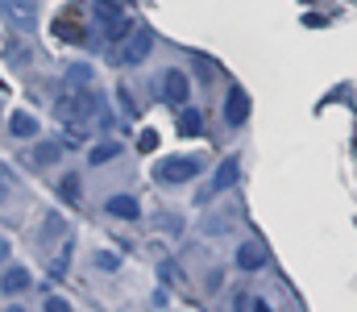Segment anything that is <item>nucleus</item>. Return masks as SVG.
Segmentation results:
<instances>
[{
    "instance_id": "1",
    "label": "nucleus",
    "mask_w": 357,
    "mask_h": 312,
    "mask_svg": "<svg viewBox=\"0 0 357 312\" xmlns=\"http://www.w3.org/2000/svg\"><path fill=\"white\" fill-rule=\"evenodd\" d=\"M96 21H100V29H104V42H125V38L133 34V17L121 13L112 0H96Z\"/></svg>"
},
{
    "instance_id": "2",
    "label": "nucleus",
    "mask_w": 357,
    "mask_h": 312,
    "mask_svg": "<svg viewBox=\"0 0 357 312\" xmlns=\"http://www.w3.org/2000/svg\"><path fill=\"white\" fill-rule=\"evenodd\" d=\"M199 158L195 154H175V158H162L158 167H154V179L158 184H187V179H195L199 175Z\"/></svg>"
},
{
    "instance_id": "3",
    "label": "nucleus",
    "mask_w": 357,
    "mask_h": 312,
    "mask_svg": "<svg viewBox=\"0 0 357 312\" xmlns=\"http://www.w3.org/2000/svg\"><path fill=\"white\" fill-rule=\"evenodd\" d=\"M100 96L96 92H88V88H75L71 96H63L59 101V117L63 121H84V117H91V112H100Z\"/></svg>"
},
{
    "instance_id": "4",
    "label": "nucleus",
    "mask_w": 357,
    "mask_h": 312,
    "mask_svg": "<svg viewBox=\"0 0 357 312\" xmlns=\"http://www.w3.org/2000/svg\"><path fill=\"white\" fill-rule=\"evenodd\" d=\"M150 50H154V34H150V29H133V34L125 38V46L116 50V63L137 67V63H146V59H150Z\"/></svg>"
},
{
    "instance_id": "5",
    "label": "nucleus",
    "mask_w": 357,
    "mask_h": 312,
    "mask_svg": "<svg viewBox=\"0 0 357 312\" xmlns=\"http://www.w3.org/2000/svg\"><path fill=\"white\" fill-rule=\"evenodd\" d=\"M237 175H241V163H237V158H225V163L216 167V175H212V184H208V188H204V192L195 196V205L204 208L208 200H212V196H220V192H229V188L237 184Z\"/></svg>"
},
{
    "instance_id": "6",
    "label": "nucleus",
    "mask_w": 357,
    "mask_h": 312,
    "mask_svg": "<svg viewBox=\"0 0 357 312\" xmlns=\"http://www.w3.org/2000/svg\"><path fill=\"white\" fill-rule=\"evenodd\" d=\"M158 92H162V101L167 104H187V96H191V80L183 75V71H162L158 75Z\"/></svg>"
},
{
    "instance_id": "7",
    "label": "nucleus",
    "mask_w": 357,
    "mask_h": 312,
    "mask_svg": "<svg viewBox=\"0 0 357 312\" xmlns=\"http://www.w3.org/2000/svg\"><path fill=\"white\" fill-rule=\"evenodd\" d=\"M0 13H4V17H13L21 29H33V25H38V17H33V13H38V4H33V0H0Z\"/></svg>"
},
{
    "instance_id": "8",
    "label": "nucleus",
    "mask_w": 357,
    "mask_h": 312,
    "mask_svg": "<svg viewBox=\"0 0 357 312\" xmlns=\"http://www.w3.org/2000/svg\"><path fill=\"white\" fill-rule=\"evenodd\" d=\"M225 121L229 125H245L250 121V96L241 88H229V101H225Z\"/></svg>"
},
{
    "instance_id": "9",
    "label": "nucleus",
    "mask_w": 357,
    "mask_h": 312,
    "mask_svg": "<svg viewBox=\"0 0 357 312\" xmlns=\"http://www.w3.org/2000/svg\"><path fill=\"white\" fill-rule=\"evenodd\" d=\"M104 212L116 216V221H137L142 216V205H137V196H108L104 200Z\"/></svg>"
},
{
    "instance_id": "10",
    "label": "nucleus",
    "mask_w": 357,
    "mask_h": 312,
    "mask_svg": "<svg viewBox=\"0 0 357 312\" xmlns=\"http://www.w3.org/2000/svg\"><path fill=\"white\" fill-rule=\"evenodd\" d=\"M237 267H241V271H262V267H266V250H262L258 242L237 246Z\"/></svg>"
},
{
    "instance_id": "11",
    "label": "nucleus",
    "mask_w": 357,
    "mask_h": 312,
    "mask_svg": "<svg viewBox=\"0 0 357 312\" xmlns=\"http://www.w3.org/2000/svg\"><path fill=\"white\" fill-rule=\"evenodd\" d=\"M25 288H29V271H25V267H8L4 279H0V292H4V296H21Z\"/></svg>"
},
{
    "instance_id": "12",
    "label": "nucleus",
    "mask_w": 357,
    "mask_h": 312,
    "mask_svg": "<svg viewBox=\"0 0 357 312\" xmlns=\"http://www.w3.org/2000/svg\"><path fill=\"white\" fill-rule=\"evenodd\" d=\"M178 133H183V138H199V133H204V112L183 104V112H178Z\"/></svg>"
},
{
    "instance_id": "13",
    "label": "nucleus",
    "mask_w": 357,
    "mask_h": 312,
    "mask_svg": "<svg viewBox=\"0 0 357 312\" xmlns=\"http://www.w3.org/2000/svg\"><path fill=\"white\" fill-rule=\"evenodd\" d=\"M63 150H67L63 142H38L33 146V167H54L63 158Z\"/></svg>"
},
{
    "instance_id": "14",
    "label": "nucleus",
    "mask_w": 357,
    "mask_h": 312,
    "mask_svg": "<svg viewBox=\"0 0 357 312\" xmlns=\"http://www.w3.org/2000/svg\"><path fill=\"white\" fill-rule=\"evenodd\" d=\"M8 133H13V138H33V133H38V117L13 112V117H8Z\"/></svg>"
},
{
    "instance_id": "15",
    "label": "nucleus",
    "mask_w": 357,
    "mask_h": 312,
    "mask_svg": "<svg viewBox=\"0 0 357 312\" xmlns=\"http://www.w3.org/2000/svg\"><path fill=\"white\" fill-rule=\"evenodd\" d=\"M121 150H125V146H121V142H112V138H108V142H100V146H91L88 163H91V167H104V163H112V158H116V154H121Z\"/></svg>"
},
{
    "instance_id": "16",
    "label": "nucleus",
    "mask_w": 357,
    "mask_h": 312,
    "mask_svg": "<svg viewBox=\"0 0 357 312\" xmlns=\"http://www.w3.org/2000/svg\"><path fill=\"white\" fill-rule=\"evenodd\" d=\"M67 80H71V88H88V84H91V67H88V63H71Z\"/></svg>"
},
{
    "instance_id": "17",
    "label": "nucleus",
    "mask_w": 357,
    "mask_h": 312,
    "mask_svg": "<svg viewBox=\"0 0 357 312\" xmlns=\"http://www.w3.org/2000/svg\"><path fill=\"white\" fill-rule=\"evenodd\" d=\"M59 196L75 205V200H79V175H63V179H59Z\"/></svg>"
},
{
    "instance_id": "18",
    "label": "nucleus",
    "mask_w": 357,
    "mask_h": 312,
    "mask_svg": "<svg viewBox=\"0 0 357 312\" xmlns=\"http://www.w3.org/2000/svg\"><path fill=\"white\" fill-rule=\"evenodd\" d=\"M67 262H71V242H67V246H63V254L50 262V279H63V275H67Z\"/></svg>"
},
{
    "instance_id": "19",
    "label": "nucleus",
    "mask_w": 357,
    "mask_h": 312,
    "mask_svg": "<svg viewBox=\"0 0 357 312\" xmlns=\"http://www.w3.org/2000/svg\"><path fill=\"white\" fill-rule=\"evenodd\" d=\"M54 34H59V38H79V25H75L71 17H59V21H54Z\"/></svg>"
},
{
    "instance_id": "20",
    "label": "nucleus",
    "mask_w": 357,
    "mask_h": 312,
    "mask_svg": "<svg viewBox=\"0 0 357 312\" xmlns=\"http://www.w3.org/2000/svg\"><path fill=\"white\" fill-rule=\"evenodd\" d=\"M63 229H67V225H63V216H59V212H50V216L42 221V237H54V233H63Z\"/></svg>"
},
{
    "instance_id": "21",
    "label": "nucleus",
    "mask_w": 357,
    "mask_h": 312,
    "mask_svg": "<svg viewBox=\"0 0 357 312\" xmlns=\"http://www.w3.org/2000/svg\"><path fill=\"white\" fill-rule=\"evenodd\" d=\"M8 63H17V67H21V63H29V50H25L21 42H8Z\"/></svg>"
},
{
    "instance_id": "22",
    "label": "nucleus",
    "mask_w": 357,
    "mask_h": 312,
    "mask_svg": "<svg viewBox=\"0 0 357 312\" xmlns=\"http://www.w3.org/2000/svg\"><path fill=\"white\" fill-rule=\"evenodd\" d=\"M154 146H158V133H154V129H142V138H137V150H142V154H150Z\"/></svg>"
},
{
    "instance_id": "23",
    "label": "nucleus",
    "mask_w": 357,
    "mask_h": 312,
    "mask_svg": "<svg viewBox=\"0 0 357 312\" xmlns=\"http://www.w3.org/2000/svg\"><path fill=\"white\" fill-rule=\"evenodd\" d=\"M116 101H121V108H125V117H137V104H133V96H129V88H116Z\"/></svg>"
},
{
    "instance_id": "24",
    "label": "nucleus",
    "mask_w": 357,
    "mask_h": 312,
    "mask_svg": "<svg viewBox=\"0 0 357 312\" xmlns=\"http://www.w3.org/2000/svg\"><path fill=\"white\" fill-rule=\"evenodd\" d=\"M96 267H100V271H116V267H121V258H116V254H104V250H100V254H96Z\"/></svg>"
},
{
    "instance_id": "25",
    "label": "nucleus",
    "mask_w": 357,
    "mask_h": 312,
    "mask_svg": "<svg viewBox=\"0 0 357 312\" xmlns=\"http://www.w3.org/2000/svg\"><path fill=\"white\" fill-rule=\"evenodd\" d=\"M8 192H13V171H8V167L0 163V200H4Z\"/></svg>"
},
{
    "instance_id": "26",
    "label": "nucleus",
    "mask_w": 357,
    "mask_h": 312,
    "mask_svg": "<svg viewBox=\"0 0 357 312\" xmlns=\"http://www.w3.org/2000/svg\"><path fill=\"white\" fill-rule=\"evenodd\" d=\"M158 275L171 283V279H178V267H175V262H162V267H158Z\"/></svg>"
},
{
    "instance_id": "27",
    "label": "nucleus",
    "mask_w": 357,
    "mask_h": 312,
    "mask_svg": "<svg viewBox=\"0 0 357 312\" xmlns=\"http://www.w3.org/2000/svg\"><path fill=\"white\" fill-rule=\"evenodd\" d=\"M46 309H50V312H71V304H67V300H59V296H50V300H46Z\"/></svg>"
},
{
    "instance_id": "28",
    "label": "nucleus",
    "mask_w": 357,
    "mask_h": 312,
    "mask_svg": "<svg viewBox=\"0 0 357 312\" xmlns=\"http://www.w3.org/2000/svg\"><path fill=\"white\" fill-rule=\"evenodd\" d=\"M4 258H8V242L0 237V262H4Z\"/></svg>"
}]
</instances>
